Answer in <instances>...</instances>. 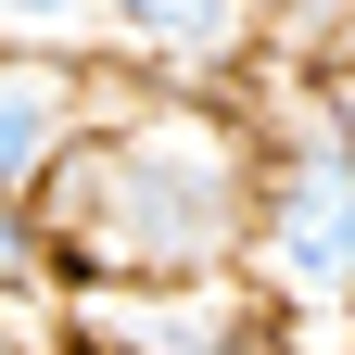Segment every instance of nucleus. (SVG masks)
<instances>
[{"mask_svg":"<svg viewBox=\"0 0 355 355\" xmlns=\"http://www.w3.org/2000/svg\"><path fill=\"white\" fill-rule=\"evenodd\" d=\"M89 13H114L153 64H191V76H216V64H241V51H254L241 0H89Z\"/></svg>","mask_w":355,"mask_h":355,"instance_id":"4","label":"nucleus"},{"mask_svg":"<svg viewBox=\"0 0 355 355\" xmlns=\"http://www.w3.org/2000/svg\"><path fill=\"white\" fill-rule=\"evenodd\" d=\"M89 114H102V76L64 38H0V203H38V178L76 153Z\"/></svg>","mask_w":355,"mask_h":355,"instance_id":"3","label":"nucleus"},{"mask_svg":"<svg viewBox=\"0 0 355 355\" xmlns=\"http://www.w3.org/2000/svg\"><path fill=\"white\" fill-rule=\"evenodd\" d=\"M0 26L13 38H64V26H89V0H0Z\"/></svg>","mask_w":355,"mask_h":355,"instance_id":"6","label":"nucleus"},{"mask_svg":"<svg viewBox=\"0 0 355 355\" xmlns=\"http://www.w3.org/2000/svg\"><path fill=\"white\" fill-rule=\"evenodd\" d=\"M26 216H38L51 279H89V292L216 279L241 254V216H254V127L203 89L140 102V114H89Z\"/></svg>","mask_w":355,"mask_h":355,"instance_id":"1","label":"nucleus"},{"mask_svg":"<svg viewBox=\"0 0 355 355\" xmlns=\"http://www.w3.org/2000/svg\"><path fill=\"white\" fill-rule=\"evenodd\" d=\"M330 64H343V76H355V0H343V38H330Z\"/></svg>","mask_w":355,"mask_h":355,"instance_id":"8","label":"nucleus"},{"mask_svg":"<svg viewBox=\"0 0 355 355\" xmlns=\"http://www.w3.org/2000/svg\"><path fill=\"white\" fill-rule=\"evenodd\" d=\"M254 292L279 318H355V102L292 89L279 127H254Z\"/></svg>","mask_w":355,"mask_h":355,"instance_id":"2","label":"nucleus"},{"mask_svg":"<svg viewBox=\"0 0 355 355\" xmlns=\"http://www.w3.org/2000/svg\"><path fill=\"white\" fill-rule=\"evenodd\" d=\"M292 13H318V0H241V26H292Z\"/></svg>","mask_w":355,"mask_h":355,"instance_id":"7","label":"nucleus"},{"mask_svg":"<svg viewBox=\"0 0 355 355\" xmlns=\"http://www.w3.org/2000/svg\"><path fill=\"white\" fill-rule=\"evenodd\" d=\"M51 279V254H38V216L26 203H0V292H38Z\"/></svg>","mask_w":355,"mask_h":355,"instance_id":"5","label":"nucleus"}]
</instances>
